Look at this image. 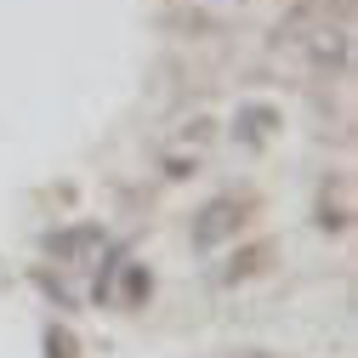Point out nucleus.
I'll return each mask as SVG.
<instances>
[{
    "label": "nucleus",
    "instance_id": "f257e3e1",
    "mask_svg": "<svg viewBox=\"0 0 358 358\" xmlns=\"http://www.w3.org/2000/svg\"><path fill=\"white\" fill-rule=\"evenodd\" d=\"M239 222H245L239 199H210V205L194 216V250H216L222 239L239 234Z\"/></svg>",
    "mask_w": 358,
    "mask_h": 358
},
{
    "label": "nucleus",
    "instance_id": "20e7f679",
    "mask_svg": "<svg viewBox=\"0 0 358 358\" xmlns=\"http://www.w3.org/2000/svg\"><path fill=\"white\" fill-rule=\"evenodd\" d=\"M154 290V279H148V267H137V262H125V285H120V301L125 307H137L143 296Z\"/></svg>",
    "mask_w": 358,
    "mask_h": 358
},
{
    "label": "nucleus",
    "instance_id": "39448f33",
    "mask_svg": "<svg viewBox=\"0 0 358 358\" xmlns=\"http://www.w3.org/2000/svg\"><path fill=\"white\" fill-rule=\"evenodd\" d=\"M46 347H52V358H74V341H69V330H52V336H46Z\"/></svg>",
    "mask_w": 358,
    "mask_h": 358
},
{
    "label": "nucleus",
    "instance_id": "7ed1b4c3",
    "mask_svg": "<svg viewBox=\"0 0 358 358\" xmlns=\"http://www.w3.org/2000/svg\"><path fill=\"white\" fill-rule=\"evenodd\" d=\"M46 245H52V250H57L63 262H80L85 250H103V228H74V234H52Z\"/></svg>",
    "mask_w": 358,
    "mask_h": 358
},
{
    "label": "nucleus",
    "instance_id": "f03ea898",
    "mask_svg": "<svg viewBox=\"0 0 358 358\" xmlns=\"http://www.w3.org/2000/svg\"><path fill=\"white\" fill-rule=\"evenodd\" d=\"M273 125H279V114L267 108V103H239V114H234V131H239V137H250V143H262Z\"/></svg>",
    "mask_w": 358,
    "mask_h": 358
}]
</instances>
